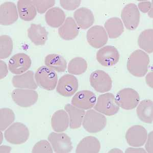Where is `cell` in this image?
Instances as JSON below:
<instances>
[{"label": "cell", "mask_w": 153, "mask_h": 153, "mask_svg": "<svg viewBox=\"0 0 153 153\" xmlns=\"http://www.w3.org/2000/svg\"><path fill=\"white\" fill-rule=\"evenodd\" d=\"M13 41L10 37L3 35L0 36V58L6 59L10 56L13 50Z\"/></svg>", "instance_id": "32"}, {"label": "cell", "mask_w": 153, "mask_h": 153, "mask_svg": "<svg viewBox=\"0 0 153 153\" xmlns=\"http://www.w3.org/2000/svg\"><path fill=\"white\" fill-rule=\"evenodd\" d=\"M153 103L150 100L141 101L138 106L136 112L138 118L143 123L152 124L153 120Z\"/></svg>", "instance_id": "27"}, {"label": "cell", "mask_w": 153, "mask_h": 153, "mask_svg": "<svg viewBox=\"0 0 153 153\" xmlns=\"http://www.w3.org/2000/svg\"><path fill=\"white\" fill-rule=\"evenodd\" d=\"M45 19L46 23L51 27L59 28L65 21V14L59 7H53L46 12Z\"/></svg>", "instance_id": "26"}, {"label": "cell", "mask_w": 153, "mask_h": 153, "mask_svg": "<svg viewBox=\"0 0 153 153\" xmlns=\"http://www.w3.org/2000/svg\"><path fill=\"white\" fill-rule=\"evenodd\" d=\"M17 8L19 17L23 21H32L36 16V9L32 1H19L17 3Z\"/></svg>", "instance_id": "23"}, {"label": "cell", "mask_w": 153, "mask_h": 153, "mask_svg": "<svg viewBox=\"0 0 153 153\" xmlns=\"http://www.w3.org/2000/svg\"><path fill=\"white\" fill-rule=\"evenodd\" d=\"M153 30L148 29L142 32L138 39L139 47L149 54L153 52Z\"/></svg>", "instance_id": "30"}, {"label": "cell", "mask_w": 153, "mask_h": 153, "mask_svg": "<svg viewBox=\"0 0 153 153\" xmlns=\"http://www.w3.org/2000/svg\"><path fill=\"white\" fill-rule=\"evenodd\" d=\"M79 27L74 19L68 17L65 19L64 23L58 29L59 36L65 40H71L75 39L78 35Z\"/></svg>", "instance_id": "19"}, {"label": "cell", "mask_w": 153, "mask_h": 153, "mask_svg": "<svg viewBox=\"0 0 153 153\" xmlns=\"http://www.w3.org/2000/svg\"><path fill=\"white\" fill-rule=\"evenodd\" d=\"M70 125V118L67 112L59 110L53 115L51 120L52 129L56 132H62L66 130Z\"/></svg>", "instance_id": "24"}, {"label": "cell", "mask_w": 153, "mask_h": 153, "mask_svg": "<svg viewBox=\"0 0 153 153\" xmlns=\"http://www.w3.org/2000/svg\"><path fill=\"white\" fill-rule=\"evenodd\" d=\"M12 83L14 87L18 88L34 90L38 87L34 80V73L32 71H28L22 75L14 76L12 78Z\"/></svg>", "instance_id": "18"}, {"label": "cell", "mask_w": 153, "mask_h": 153, "mask_svg": "<svg viewBox=\"0 0 153 153\" xmlns=\"http://www.w3.org/2000/svg\"><path fill=\"white\" fill-rule=\"evenodd\" d=\"M31 65V59L28 55L18 53L9 59L8 69L13 74L20 75L27 71Z\"/></svg>", "instance_id": "13"}, {"label": "cell", "mask_w": 153, "mask_h": 153, "mask_svg": "<svg viewBox=\"0 0 153 153\" xmlns=\"http://www.w3.org/2000/svg\"><path fill=\"white\" fill-rule=\"evenodd\" d=\"M17 7L11 2H6L0 6V23L2 25L8 26L15 23L19 18Z\"/></svg>", "instance_id": "17"}, {"label": "cell", "mask_w": 153, "mask_h": 153, "mask_svg": "<svg viewBox=\"0 0 153 153\" xmlns=\"http://www.w3.org/2000/svg\"><path fill=\"white\" fill-rule=\"evenodd\" d=\"M118 106L125 110H132L137 106L140 97L134 89L126 88L119 91L116 96Z\"/></svg>", "instance_id": "6"}, {"label": "cell", "mask_w": 153, "mask_h": 153, "mask_svg": "<svg viewBox=\"0 0 153 153\" xmlns=\"http://www.w3.org/2000/svg\"><path fill=\"white\" fill-rule=\"evenodd\" d=\"M150 64V57L144 51L136 50L131 54L127 61V69L130 73L136 77L146 75Z\"/></svg>", "instance_id": "1"}, {"label": "cell", "mask_w": 153, "mask_h": 153, "mask_svg": "<svg viewBox=\"0 0 153 153\" xmlns=\"http://www.w3.org/2000/svg\"><path fill=\"white\" fill-rule=\"evenodd\" d=\"M101 150V143L94 136H89L82 139L76 146V153H97Z\"/></svg>", "instance_id": "22"}, {"label": "cell", "mask_w": 153, "mask_h": 153, "mask_svg": "<svg viewBox=\"0 0 153 153\" xmlns=\"http://www.w3.org/2000/svg\"><path fill=\"white\" fill-rule=\"evenodd\" d=\"M37 85L47 91H53L57 85L58 76L55 71L47 66L38 68L35 74Z\"/></svg>", "instance_id": "3"}, {"label": "cell", "mask_w": 153, "mask_h": 153, "mask_svg": "<svg viewBox=\"0 0 153 153\" xmlns=\"http://www.w3.org/2000/svg\"><path fill=\"white\" fill-rule=\"evenodd\" d=\"M65 109L69 115L70 128L76 129L80 128L85 114L84 110L77 108L70 104L65 106Z\"/></svg>", "instance_id": "25"}, {"label": "cell", "mask_w": 153, "mask_h": 153, "mask_svg": "<svg viewBox=\"0 0 153 153\" xmlns=\"http://www.w3.org/2000/svg\"><path fill=\"white\" fill-rule=\"evenodd\" d=\"M148 13L149 17L151 18H153V7H152L151 9H150V11Z\"/></svg>", "instance_id": "44"}, {"label": "cell", "mask_w": 153, "mask_h": 153, "mask_svg": "<svg viewBox=\"0 0 153 153\" xmlns=\"http://www.w3.org/2000/svg\"><path fill=\"white\" fill-rule=\"evenodd\" d=\"M90 83L95 91L100 93L108 92L112 86V81L108 74L102 70H97L91 73Z\"/></svg>", "instance_id": "7"}, {"label": "cell", "mask_w": 153, "mask_h": 153, "mask_svg": "<svg viewBox=\"0 0 153 153\" xmlns=\"http://www.w3.org/2000/svg\"><path fill=\"white\" fill-rule=\"evenodd\" d=\"M86 38L88 43L91 47L95 49H99L107 44L108 36L103 26L96 25L88 30Z\"/></svg>", "instance_id": "14"}, {"label": "cell", "mask_w": 153, "mask_h": 153, "mask_svg": "<svg viewBox=\"0 0 153 153\" xmlns=\"http://www.w3.org/2000/svg\"><path fill=\"white\" fill-rule=\"evenodd\" d=\"M96 58L102 65L109 67L114 65L118 62L120 54L114 47L106 45L97 51Z\"/></svg>", "instance_id": "15"}, {"label": "cell", "mask_w": 153, "mask_h": 153, "mask_svg": "<svg viewBox=\"0 0 153 153\" xmlns=\"http://www.w3.org/2000/svg\"><path fill=\"white\" fill-rule=\"evenodd\" d=\"M0 152L3 153H10L11 150V148L10 146H1L0 147Z\"/></svg>", "instance_id": "42"}, {"label": "cell", "mask_w": 153, "mask_h": 153, "mask_svg": "<svg viewBox=\"0 0 153 153\" xmlns=\"http://www.w3.org/2000/svg\"><path fill=\"white\" fill-rule=\"evenodd\" d=\"M15 114L9 108H1L0 110V129L1 131L5 130L15 120Z\"/></svg>", "instance_id": "33"}, {"label": "cell", "mask_w": 153, "mask_h": 153, "mask_svg": "<svg viewBox=\"0 0 153 153\" xmlns=\"http://www.w3.org/2000/svg\"><path fill=\"white\" fill-rule=\"evenodd\" d=\"M104 26L108 36L111 39L120 36L124 31L123 22L120 18L117 17L107 19L105 23Z\"/></svg>", "instance_id": "28"}, {"label": "cell", "mask_w": 153, "mask_h": 153, "mask_svg": "<svg viewBox=\"0 0 153 153\" xmlns=\"http://www.w3.org/2000/svg\"><path fill=\"white\" fill-rule=\"evenodd\" d=\"M107 124L105 115L93 109L87 110L82 122V125L86 131L96 133L104 129Z\"/></svg>", "instance_id": "2"}, {"label": "cell", "mask_w": 153, "mask_h": 153, "mask_svg": "<svg viewBox=\"0 0 153 153\" xmlns=\"http://www.w3.org/2000/svg\"><path fill=\"white\" fill-rule=\"evenodd\" d=\"M11 97L18 106L22 107H29L36 103L38 94L33 89H16L11 93Z\"/></svg>", "instance_id": "9"}, {"label": "cell", "mask_w": 153, "mask_h": 153, "mask_svg": "<svg viewBox=\"0 0 153 153\" xmlns=\"http://www.w3.org/2000/svg\"><path fill=\"white\" fill-rule=\"evenodd\" d=\"M32 153H53L52 147L46 140L38 141L33 146Z\"/></svg>", "instance_id": "34"}, {"label": "cell", "mask_w": 153, "mask_h": 153, "mask_svg": "<svg viewBox=\"0 0 153 153\" xmlns=\"http://www.w3.org/2000/svg\"><path fill=\"white\" fill-rule=\"evenodd\" d=\"M109 153H123V151L118 149H114L109 152Z\"/></svg>", "instance_id": "43"}, {"label": "cell", "mask_w": 153, "mask_h": 153, "mask_svg": "<svg viewBox=\"0 0 153 153\" xmlns=\"http://www.w3.org/2000/svg\"><path fill=\"white\" fill-rule=\"evenodd\" d=\"M121 18L127 29L135 30L140 21V12L137 6L135 4H127L122 10Z\"/></svg>", "instance_id": "10"}, {"label": "cell", "mask_w": 153, "mask_h": 153, "mask_svg": "<svg viewBox=\"0 0 153 153\" xmlns=\"http://www.w3.org/2000/svg\"><path fill=\"white\" fill-rule=\"evenodd\" d=\"M45 63L51 70L59 73L65 71L67 68L65 59L58 54H49L45 58Z\"/></svg>", "instance_id": "29"}, {"label": "cell", "mask_w": 153, "mask_h": 153, "mask_svg": "<svg viewBox=\"0 0 153 153\" xmlns=\"http://www.w3.org/2000/svg\"><path fill=\"white\" fill-rule=\"evenodd\" d=\"M152 7H153V4L150 1L140 2L138 5V8L143 13H148Z\"/></svg>", "instance_id": "37"}, {"label": "cell", "mask_w": 153, "mask_h": 153, "mask_svg": "<svg viewBox=\"0 0 153 153\" xmlns=\"http://www.w3.org/2000/svg\"><path fill=\"white\" fill-rule=\"evenodd\" d=\"M153 132L152 131L147 136V139H146V151L149 153H153Z\"/></svg>", "instance_id": "38"}, {"label": "cell", "mask_w": 153, "mask_h": 153, "mask_svg": "<svg viewBox=\"0 0 153 153\" xmlns=\"http://www.w3.org/2000/svg\"><path fill=\"white\" fill-rule=\"evenodd\" d=\"M48 140L55 153H70L73 149L71 138L64 133L52 132L49 134Z\"/></svg>", "instance_id": "8"}, {"label": "cell", "mask_w": 153, "mask_h": 153, "mask_svg": "<svg viewBox=\"0 0 153 153\" xmlns=\"http://www.w3.org/2000/svg\"><path fill=\"white\" fill-rule=\"evenodd\" d=\"M97 97L90 91H81L76 92L71 99V104L77 108L83 110L91 109L94 107Z\"/></svg>", "instance_id": "16"}, {"label": "cell", "mask_w": 153, "mask_h": 153, "mask_svg": "<svg viewBox=\"0 0 153 153\" xmlns=\"http://www.w3.org/2000/svg\"><path fill=\"white\" fill-rule=\"evenodd\" d=\"M28 36L35 45H44L48 38V32L41 25L32 24L28 28Z\"/></svg>", "instance_id": "21"}, {"label": "cell", "mask_w": 153, "mask_h": 153, "mask_svg": "<svg viewBox=\"0 0 153 153\" xmlns=\"http://www.w3.org/2000/svg\"><path fill=\"white\" fill-rule=\"evenodd\" d=\"M29 135V131L26 126L19 122L12 124L4 133L6 140L13 144H21L26 143Z\"/></svg>", "instance_id": "4"}, {"label": "cell", "mask_w": 153, "mask_h": 153, "mask_svg": "<svg viewBox=\"0 0 153 153\" xmlns=\"http://www.w3.org/2000/svg\"><path fill=\"white\" fill-rule=\"evenodd\" d=\"M74 17L79 28L85 30L92 26L94 22V17L92 11L85 7L76 9L74 13Z\"/></svg>", "instance_id": "20"}, {"label": "cell", "mask_w": 153, "mask_h": 153, "mask_svg": "<svg viewBox=\"0 0 153 153\" xmlns=\"http://www.w3.org/2000/svg\"><path fill=\"white\" fill-rule=\"evenodd\" d=\"M78 81L73 75L66 74L60 78L56 91L62 96L70 97L75 94L78 89Z\"/></svg>", "instance_id": "11"}, {"label": "cell", "mask_w": 153, "mask_h": 153, "mask_svg": "<svg viewBox=\"0 0 153 153\" xmlns=\"http://www.w3.org/2000/svg\"><path fill=\"white\" fill-rule=\"evenodd\" d=\"M94 109L107 116H112L117 113L120 110V106L112 94L106 93L100 95L97 97Z\"/></svg>", "instance_id": "5"}, {"label": "cell", "mask_w": 153, "mask_h": 153, "mask_svg": "<svg viewBox=\"0 0 153 153\" xmlns=\"http://www.w3.org/2000/svg\"><path fill=\"white\" fill-rule=\"evenodd\" d=\"M34 5L36 7V10L40 14L44 13L51 7H53L55 4L54 0L51 1H42V0H33Z\"/></svg>", "instance_id": "35"}, {"label": "cell", "mask_w": 153, "mask_h": 153, "mask_svg": "<svg viewBox=\"0 0 153 153\" xmlns=\"http://www.w3.org/2000/svg\"><path fill=\"white\" fill-rule=\"evenodd\" d=\"M3 134H2V131L1 132V142H0V143H2V141H3Z\"/></svg>", "instance_id": "45"}, {"label": "cell", "mask_w": 153, "mask_h": 153, "mask_svg": "<svg viewBox=\"0 0 153 153\" xmlns=\"http://www.w3.org/2000/svg\"><path fill=\"white\" fill-rule=\"evenodd\" d=\"M8 73L7 65L4 61L0 60V79L5 78Z\"/></svg>", "instance_id": "39"}, {"label": "cell", "mask_w": 153, "mask_h": 153, "mask_svg": "<svg viewBox=\"0 0 153 153\" xmlns=\"http://www.w3.org/2000/svg\"><path fill=\"white\" fill-rule=\"evenodd\" d=\"M125 153H146V151L143 149V148H129L126 150Z\"/></svg>", "instance_id": "40"}, {"label": "cell", "mask_w": 153, "mask_h": 153, "mask_svg": "<svg viewBox=\"0 0 153 153\" xmlns=\"http://www.w3.org/2000/svg\"><path fill=\"white\" fill-rule=\"evenodd\" d=\"M87 69V62L83 58L79 57L71 59L68 65V73L73 75H81L84 73Z\"/></svg>", "instance_id": "31"}, {"label": "cell", "mask_w": 153, "mask_h": 153, "mask_svg": "<svg viewBox=\"0 0 153 153\" xmlns=\"http://www.w3.org/2000/svg\"><path fill=\"white\" fill-rule=\"evenodd\" d=\"M148 132L144 127L140 125L130 127L126 133V139L129 146L139 148L146 142Z\"/></svg>", "instance_id": "12"}, {"label": "cell", "mask_w": 153, "mask_h": 153, "mask_svg": "<svg viewBox=\"0 0 153 153\" xmlns=\"http://www.w3.org/2000/svg\"><path fill=\"white\" fill-rule=\"evenodd\" d=\"M81 1H60V4L61 7L68 10H74L76 9L81 4Z\"/></svg>", "instance_id": "36"}, {"label": "cell", "mask_w": 153, "mask_h": 153, "mask_svg": "<svg viewBox=\"0 0 153 153\" xmlns=\"http://www.w3.org/2000/svg\"><path fill=\"white\" fill-rule=\"evenodd\" d=\"M153 73L152 71L147 74L146 77V83L152 88H153Z\"/></svg>", "instance_id": "41"}]
</instances>
